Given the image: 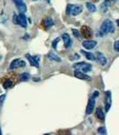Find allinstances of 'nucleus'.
Returning a JSON list of instances; mask_svg holds the SVG:
<instances>
[{"label": "nucleus", "mask_w": 119, "mask_h": 135, "mask_svg": "<svg viewBox=\"0 0 119 135\" xmlns=\"http://www.w3.org/2000/svg\"><path fill=\"white\" fill-rule=\"evenodd\" d=\"M100 30L103 34H110V33H114L115 28H114V24H113V22L111 21V20L106 19L102 22Z\"/></svg>", "instance_id": "nucleus-1"}, {"label": "nucleus", "mask_w": 119, "mask_h": 135, "mask_svg": "<svg viewBox=\"0 0 119 135\" xmlns=\"http://www.w3.org/2000/svg\"><path fill=\"white\" fill-rule=\"evenodd\" d=\"M82 12V5L80 4H69L66 7V13L70 15L77 16Z\"/></svg>", "instance_id": "nucleus-2"}, {"label": "nucleus", "mask_w": 119, "mask_h": 135, "mask_svg": "<svg viewBox=\"0 0 119 135\" xmlns=\"http://www.w3.org/2000/svg\"><path fill=\"white\" fill-rule=\"evenodd\" d=\"M74 69H79L81 72L85 73V72H90L92 70V65L90 64H86V62H77V64H74L73 65Z\"/></svg>", "instance_id": "nucleus-3"}, {"label": "nucleus", "mask_w": 119, "mask_h": 135, "mask_svg": "<svg viewBox=\"0 0 119 135\" xmlns=\"http://www.w3.org/2000/svg\"><path fill=\"white\" fill-rule=\"evenodd\" d=\"M25 57L28 59V61H30L31 65H33V67H36V68H39V59H40V56L37 55V56H31L30 54H27Z\"/></svg>", "instance_id": "nucleus-4"}, {"label": "nucleus", "mask_w": 119, "mask_h": 135, "mask_svg": "<svg viewBox=\"0 0 119 135\" xmlns=\"http://www.w3.org/2000/svg\"><path fill=\"white\" fill-rule=\"evenodd\" d=\"M25 65V62L21 59H15L11 62L10 64V69L11 70H14V69H17V68H22Z\"/></svg>", "instance_id": "nucleus-5"}, {"label": "nucleus", "mask_w": 119, "mask_h": 135, "mask_svg": "<svg viewBox=\"0 0 119 135\" xmlns=\"http://www.w3.org/2000/svg\"><path fill=\"white\" fill-rule=\"evenodd\" d=\"M13 1H14V3L16 4L17 8H18L21 13L27 12V5H25V3L23 2V0H13Z\"/></svg>", "instance_id": "nucleus-6"}, {"label": "nucleus", "mask_w": 119, "mask_h": 135, "mask_svg": "<svg viewBox=\"0 0 119 135\" xmlns=\"http://www.w3.org/2000/svg\"><path fill=\"white\" fill-rule=\"evenodd\" d=\"M96 44H97V42L95 40H85V41L82 42L83 48L86 49V50H92V49H94L96 47Z\"/></svg>", "instance_id": "nucleus-7"}, {"label": "nucleus", "mask_w": 119, "mask_h": 135, "mask_svg": "<svg viewBox=\"0 0 119 135\" xmlns=\"http://www.w3.org/2000/svg\"><path fill=\"white\" fill-rule=\"evenodd\" d=\"M81 35L83 37H85V38H91L92 30L89 27H86V25H83V27L81 28Z\"/></svg>", "instance_id": "nucleus-8"}, {"label": "nucleus", "mask_w": 119, "mask_h": 135, "mask_svg": "<svg viewBox=\"0 0 119 135\" xmlns=\"http://www.w3.org/2000/svg\"><path fill=\"white\" fill-rule=\"evenodd\" d=\"M1 81H2V85H3V88L4 89H10V88H12L14 85V81L10 78V77L5 76L4 78L1 80Z\"/></svg>", "instance_id": "nucleus-9"}, {"label": "nucleus", "mask_w": 119, "mask_h": 135, "mask_svg": "<svg viewBox=\"0 0 119 135\" xmlns=\"http://www.w3.org/2000/svg\"><path fill=\"white\" fill-rule=\"evenodd\" d=\"M94 108H95V98L92 97L91 99L89 100L88 102V106H86V114H91L93 111H94Z\"/></svg>", "instance_id": "nucleus-10"}, {"label": "nucleus", "mask_w": 119, "mask_h": 135, "mask_svg": "<svg viewBox=\"0 0 119 135\" xmlns=\"http://www.w3.org/2000/svg\"><path fill=\"white\" fill-rule=\"evenodd\" d=\"M61 38L63 39V42H64V47H65L66 49L70 48V47L72 45V40H71V38H70V35H69V34H66V33L62 34Z\"/></svg>", "instance_id": "nucleus-11"}, {"label": "nucleus", "mask_w": 119, "mask_h": 135, "mask_svg": "<svg viewBox=\"0 0 119 135\" xmlns=\"http://www.w3.org/2000/svg\"><path fill=\"white\" fill-rule=\"evenodd\" d=\"M19 22H18V24H20L22 28H27V24H28V22H27V17L24 16V13H20L19 15Z\"/></svg>", "instance_id": "nucleus-12"}, {"label": "nucleus", "mask_w": 119, "mask_h": 135, "mask_svg": "<svg viewBox=\"0 0 119 135\" xmlns=\"http://www.w3.org/2000/svg\"><path fill=\"white\" fill-rule=\"evenodd\" d=\"M97 59H98V61H99V64L101 65H105L106 64V62H108V60H106V57L103 55L101 52H98L97 53Z\"/></svg>", "instance_id": "nucleus-13"}, {"label": "nucleus", "mask_w": 119, "mask_h": 135, "mask_svg": "<svg viewBox=\"0 0 119 135\" xmlns=\"http://www.w3.org/2000/svg\"><path fill=\"white\" fill-rule=\"evenodd\" d=\"M48 57L50 60H53V61H57V62H61V58L59 56H57L54 52H49Z\"/></svg>", "instance_id": "nucleus-14"}, {"label": "nucleus", "mask_w": 119, "mask_h": 135, "mask_svg": "<svg viewBox=\"0 0 119 135\" xmlns=\"http://www.w3.org/2000/svg\"><path fill=\"white\" fill-rule=\"evenodd\" d=\"M75 76L77 77V78H79V79H83V80H89L90 79V77L88 75H85L83 72H81V71H76L75 72Z\"/></svg>", "instance_id": "nucleus-15"}, {"label": "nucleus", "mask_w": 119, "mask_h": 135, "mask_svg": "<svg viewBox=\"0 0 119 135\" xmlns=\"http://www.w3.org/2000/svg\"><path fill=\"white\" fill-rule=\"evenodd\" d=\"M80 52H81V53H82L83 55H84L89 60H96V57H95L94 54L90 53V52H86V51H84V50H81Z\"/></svg>", "instance_id": "nucleus-16"}, {"label": "nucleus", "mask_w": 119, "mask_h": 135, "mask_svg": "<svg viewBox=\"0 0 119 135\" xmlns=\"http://www.w3.org/2000/svg\"><path fill=\"white\" fill-rule=\"evenodd\" d=\"M106 103H105V111L110 110V107H111V92L108 91L106 92Z\"/></svg>", "instance_id": "nucleus-17"}, {"label": "nucleus", "mask_w": 119, "mask_h": 135, "mask_svg": "<svg viewBox=\"0 0 119 135\" xmlns=\"http://www.w3.org/2000/svg\"><path fill=\"white\" fill-rule=\"evenodd\" d=\"M96 115H97L98 118L101 120V121H103L104 118H105V117H104V112L102 111V109H101V108H97V110H96Z\"/></svg>", "instance_id": "nucleus-18"}, {"label": "nucleus", "mask_w": 119, "mask_h": 135, "mask_svg": "<svg viewBox=\"0 0 119 135\" xmlns=\"http://www.w3.org/2000/svg\"><path fill=\"white\" fill-rule=\"evenodd\" d=\"M43 25H44L45 28H51L54 25V21L52 18H45L43 20Z\"/></svg>", "instance_id": "nucleus-19"}, {"label": "nucleus", "mask_w": 119, "mask_h": 135, "mask_svg": "<svg viewBox=\"0 0 119 135\" xmlns=\"http://www.w3.org/2000/svg\"><path fill=\"white\" fill-rule=\"evenodd\" d=\"M86 7H88V10L90 11V12H92V13H94V12H96V5H95L94 3H91V2H88L86 3Z\"/></svg>", "instance_id": "nucleus-20"}, {"label": "nucleus", "mask_w": 119, "mask_h": 135, "mask_svg": "<svg viewBox=\"0 0 119 135\" xmlns=\"http://www.w3.org/2000/svg\"><path fill=\"white\" fill-rule=\"evenodd\" d=\"M28 79H30V74H28V73L22 74L21 77H20V80H21V81H27Z\"/></svg>", "instance_id": "nucleus-21"}, {"label": "nucleus", "mask_w": 119, "mask_h": 135, "mask_svg": "<svg viewBox=\"0 0 119 135\" xmlns=\"http://www.w3.org/2000/svg\"><path fill=\"white\" fill-rule=\"evenodd\" d=\"M72 32H73L74 36L76 37V38H78V39H79L80 37H81V33H80L79 31H78V30H75V28H73V30H72Z\"/></svg>", "instance_id": "nucleus-22"}, {"label": "nucleus", "mask_w": 119, "mask_h": 135, "mask_svg": "<svg viewBox=\"0 0 119 135\" xmlns=\"http://www.w3.org/2000/svg\"><path fill=\"white\" fill-rule=\"evenodd\" d=\"M59 40H60V38H56V39L53 40V42H52V47H53V49L57 48V44H58V42H59Z\"/></svg>", "instance_id": "nucleus-23"}, {"label": "nucleus", "mask_w": 119, "mask_h": 135, "mask_svg": "<svg viewBox=\"0 0 119 135\" xmlns=\"http://www.w3.org/2000/svg\"><path fill=\"white\" fill-rule=\"evenodd\" d=\"M13 22L15 24H18V22H19V17L16 14H14V16H13Z\"/></svg>", "instance_id": "nucleus-24"}, {"label": "nucleus", "mask_w": 119, "mask_h": 135, "mask_svg": "<svg viewBox=\"0 0 119 135\" xmlns=\"http://www.w3.org/2000/svg\"><path fill=\"white\" fill-rule=\"evenodd\" d=\"M98 133H100V134H105V133H106V129L104 128V127L98 128Z\"/></svg>", "instance_id": "nucleus-25"}, {"label": "nucleus", "mask_w": 119, "mask_h": 135, "mask_svg": "<svg viewBox=\"0 0 119 135\" xmlns=\"http://www.w3.org/2000/svg\"><path fill=\"white\" fill-rule=\"evenodd\" d=\"M114 49L117 52H119V41H115V43H114Z\"/></svg>", "instance_id": "nucleus-26"}, {"label": "nucleus", "mask_w": 119, "mask_h": 135, "mask_svg": "<svg viewBox=\"0 0 119 135\" xmlns=\"http://www.w3.org/2000/svg\"><path fill=\"white\" fill-rule=\"evenodd\" d=\"M5 94H3V95H1L0 96V105H2V103H3V101H4V99H5Z\"/></svg>", "instance_id": "nucleus-27"}, {"label": "nucleus", "mask_w": 119, "mask_h": 135, "mask_svg": "<svg viewBox=\"0 0 119 135\" xmlns=\"http://www.w3.org/2000/svg\"><path fill=\"white\" fill-rule=\"evenodd\" d=\"M98 96H99V92H98V91H95L92 97H94V98H96V97H98Z\"/></svg>", "instance_id": "nucleus-28"}, {"label": "nucleus", "mask_w": 119, "mask_h": 135, "mask_svg": "<svg viewBox=\"0 0 119 135\" xmlns=\"http://www.w3.org/2000/svg\"><path fill=\"white\" fill-rule=\"evenodd\" d=\"M70 58H71V59H79V55H77V54H76V55H73V56H70Z\"/></svg>", "instance_id": "nucleus-29"}, {"label": "nucleus", "mask_w": 119, "mask_h": 135, "mask_svg": "<svg viewBox=\"0 0 119 135\" xmlns=\"http://www.w3.org/2000/svg\"><path fill=\"white\" fill-rule=\"evenodd\" d=\"M117 25H118V27H119V19L117 20Z\"/></svg>", "instance_id": "nucleus-30"}, {"label": "nucleus", "mask_w": 119, "mask_h": 135, "mask_svg": "<svg viewBox=\"0 0 119 135\" xmlns=\"http://www.w3.org/2000/svg\"><path fill=\"white\" fill-rule=\"evenodd\" d=\"M0 134H1V131H0Z\"/></svg>", "instance_id": "nucleus-31"}, {"label": "nucleus", "mask_w": 119, "mask_h": 135, "mask_svg": "<svg viewBox=\"0 0 119 135\" xmlns=\"http://www.w3.org/2000/svg\"><path fill=\"white\" fill-rule=\"evenodd\" d=\"M46 1H48V2H49V0H46Z\"/></svg>", "instance_id": "nucleus-32"}]
</instances>
